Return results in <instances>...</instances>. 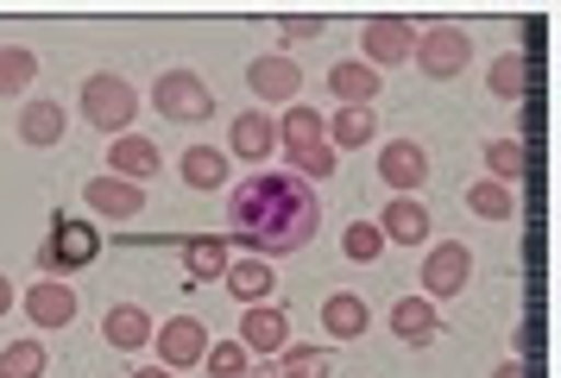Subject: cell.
Returning <instances> with one entry per match:
<instances>
[{
    "label": "cell",
    "mask_w": 561,
    "mask_h": 378,
    "mask_svg": "<svg viewBox=\"0 0 561 378\" xmlns=\"http://www.w3.org/2000/svg\"><path fill=\"white\" fill-rule=\"evenodd\" d=\"M410 64L430 76V82H455V76L473 64V38H467L460 25H430V32H416Z\"/></svg>",
    "instance_id": "cell-5"
},
{
    "label": "cell",
    "mask_w": 561,
    "mask_h": 378,
    "mask_svg": "<svg viewBox=\"0 0 561 378\" xmlns=\"http://www.w3.org/2000/svg\"><path fill=\"white\" fill-rule=\"evenodd\" d=\"M391 334H398L404 347H430L435 334H442L435 302L430 297H398V302H391Z\"/></svg>",
    "instance_id": "cell-18"
},
{
    "label": "cell",
    "mask_w": 561,
    "mask_h": 378,
    "mask_svg": "<svg viewBox=\"0 0 561 378\" xmlns=\"http://www.w3.org/2000/svg\"><path fill=\"white\" fill-rule=\"evenodd\" d=\"M152 353H158L164 373H190V366H203V353H208L203 322H196V316H171L164 328H152Z\"/></svg>",
    "instance_id": "cell-7"
},
{
    "label": "cell",
    "mask_w": 561,
    "mask_h": 378,
    "mask_svg": "<svg viewBox=\"0 0 561 378\" xmlns=\"http://www.w3.org/2000/svg\"><path fill=\"white\" fill-rule=\"evenodd\" d=\"M366 322H373V309H366V297H354V290H334V297L322 302V328H329V341H359Z\"/></svg>",
    "instance_id": "cell-22"
},
{
    "label": "cell",
    "mask_w": 561,
    "mask_h": 378,
    "mask_svg": "<svg viewBox=\"0 0 561 378\" xmlns=\"http://www.w3.org/2000/svg\"><path fill=\"white\" fill-rule=\"evenodd\" d=\"M247 353H265V359H278L290 347V316H284L278 302H253L247 316H240V334H233Z\"/></svg>",
    "instance_id": "cell-10"
},
{
    "label": "cell",
    "mask_w": 561,
    "mask_h": 378,
    "mask_svg": "<svg viewBox=\"0 0 561 378\" xmlns=\"http://www.w3.org/2000/svg\"><path fill=\"white\" fill-rule=\"evenodd\" d=\"M322 139H329V114L322 107H284L278 151H304V146H322Z\"/></svg>",
    "instance_id": "cell-25"
},
{
    "label": "cell",
    "mask_w": 561,
    "mask_h": 378,
    "mask_svg": "<svg viewBox=\"0 0 561 378\" xmlns=\"http://www.w3.org/2000/svg\"><path fill=\"white\" fill-rule=\"evenodd\" d=\"M316 32H322V20H290V25H284V38H290V45H304V38H316Z\"/></svg>",
    "instance_id": "cell-36"
},
{
    "label": "cell",
    "mask_w": 561,
    "mask_h": 378,
    "mask_svg": "<svg viewBox=\"0 0 561 378\" xmlns=\"http://www.w3.org/2000/svg\"><path fill=\"white\" fill-rule=\"evenodd\" d=\"M38 76V57L26 45H0V101H20Z\"/></svg>",
    "instance_id": "cell-27"
},
{
    "label": "cell",
    "mask_w": 561,
    "mask_h": 378,
    "mask_svg": "<svg viewBox=\"0 0 561 378\" xmlns=\"http://www.w3.org/2000/svg\"><path fill=\"white\" fill-rule=\"evenodd\" d=\"M379 233H385V247H423L430 240V208L416 196H391L379 208Z\"/></svg>",
    "instance_id": "cell-15"
},
{
    "label": "cell",
    "mask_w": 561,
    "mask_h": 378,
    "mask_svg": "<svg viewBox=\"0 0 561 378\" xmlns=\"http://www.w3.org/2000/svg\"><path fill=\"white\" fill-rule=\"evenodd\" d=\"M284 158H290V176H304L309 190H316V183H329L334 164H341V151H334L329 139H322V146H304V151H284Z\"/></svg>",
    "instance_id": "cell-29"
},
{
    "label": "cell",
    "mask_w": 561,
    "mask_h": 378,
    "mask_svg": "<svg viewBox=\"0 0 561 378\" xmlns=\"http://www.w3.org/2000/svg\"><path fill=\"white\" fill-rule=\"evenodd\" d=\"M467 208H473L480 221H511V208H517V202H511V183H492V176H480V183L467 190Z\"/></svg>",
    "instance_id": "cell-31"
},
{
    "label": "cell",
    "mask_w": 561,
    "mask_h": 378,
    "mask_svg": "<svg viewBox=\"0 0 561 378\" xmlns=\"http://www.w3.org/2000/svg\"><path fill=\"white\" fill-rule=\"evenodd\" d=\"M272 373H278V378H329L334 373V353L329 347H297V341H290V347L278 353V366H272Z\"/></svg>",
    "instance_id": "cell-28"
},
{
    "label": "cell",
    "mask_w": 561,
    "mask_h": 378,
    "mask_svg": "<svg viewBox=\"0 0 561 378\" xmlns=\"http://www.w3.org/2000/svg\"><path fill=\"white\" fill-rule=\"evenodd\" d=\"M410 45H416V25L410 20H366L359 25V64H373L385 76V64H410Z\"/></svg>",
    "instance_id": "cell-8"
},
{
    "label": "cell",
    "mask_w": 561,
    "mask_h": 378,
    "mask_svg": "<svg viewBox=\"0 0 561 378\" xmlns=\"http://www.w3.org/2000/svg\"><path fill=\"white\" fill-rule=\"evenodd\" d=\"M77 107H82L89 126H102L107 139H121V133H133V121H139V89H133L121 70H95L82 82Z\"/></svg>",
    "instance_id": "cell-3"
},
{
    "label": "cell",
    "mask_w": 561,
    "mask_h": 378,
    "mask_svg": "<svg viewBox=\"0 0 561 378\" xmlns=\"http://www.w3.org/2000/svg\"><path fill=\"white\" fill-rule=\"evenodd\" d=\"M379 176L398 190V196H416V190L430 183V151L416 146V139H385L379 146Z\"/></svg>",
    "instance_id": "cell-9"
},
{
    "label": "cell",
    "mask_w": 561,
    "mask_h": 378,
    "mask_svg": "<svg viewBox=\"0 0 561 378\" xmlns=\"http://www.w3.org/2000/svg\"><path fill=\"white\" fill-rule=\"evenodd\" d=\"M247 89L259 101H297L304 95V64H290V57H253L247 64Z\"/></svg>",
    "instance_id": "cell-13"
},
{
    "label": "cell",
    "mask_w": 561,
    "mask_h": 378,
    "mask_svg": "<svg viewBox=\"0 0 561 378\" xmlns=\"http://www.w3.org/2000/svg\"><path fill=\"white\" fill-rule=\"evenodd\" d=\"M178 171H183L190 190H221V183H228V151L221 146H190L178 158Z\"/></svg>",
    "instance_id": "cell-26"
},
{
    "label": "cell",
    "mask_w": 561,
    "mask_h": 378,
    "mask_svg": "<svg viewBox=\"0 0 561 378\" xmlns=\"http://www.w3.org/2000/svg\"><path fill=\"white\" fill-rule=\"evenodd\" d=\"M492 378H524V359H505V366H499Z\"/></svg>",
    "instance_id": "cell-38"
},
{
    "label": "cell",
    "mask_w": 561,
    "mask_h": 378,
    "mask_svg": "<svg viewBox=\"0 0 561 378\" xmlns=\"http://www.w3.org/2000/svg\"><path fill=\"white\" fill-rule=\"evenodd\" d=\"M158 171H164V158H158V146L146 133H121V139L107 146V176H127V183L146 190V176H158Z\"/></svg>",
    "instance_id": "cell-14"
},
{
    "label": "cell",
    "mask_w": 561,
    "mask_h": 378,
    "mask_svg": "<svg viewBox=\"0 0 561 378\" xmlns=\"http://www.w3.org/2000/svg\"><path fill=\"white\" fill-rule=\"evenodd\" d=\"M152 107L164 114L171 126H203L215 121V95H208V82L196 70H164L152 82Z\"/></svg>",
    "instance_id": "cell-4"
},
{
    "label": "cell",
    "mask_w": 561,
    "mask_h": 378,
    "mask_svg": "<svg viewBox=\"0 0 561 378\" xmlns=\"http://www.w3.org/2000/svg\"><path fill=\"white\" fill-rule=\"evenodd\" d=\"M95 252H102V233H95V221H82V215H51V233L38 240V252H32V265L45 277H64L82 272V265H95Z\"/></svg>",
    "instance_id": "cell-2"
},
{
    "label": "cell",
    "mask_w": 561,
    "mask_h": 378,
    "mask_svg": "<svg viewBox=\"0 0 561 378\" xmlns=\"http://www.w3.org/2000/svg\"><path fill=\"white\" fill-rule=\"evenodd\" d=\"M64 126H70L64 101L38 95V101H26V114H20V139H26L32 151H45V146H57V139H64Z\"/></svg>",
    "instance_id": "cell-21"
},
{
    "label": "cell",
    "mask_w": 561,
    "mask_h": 378,
    "mask_svg": "<svg viewBox=\"0 0 561 378\" xmlns=\"http://www.w3.org/2000/svg\"><path fill=\"white\" fill-rule=\"evenodd\" d=\"M485 82H492V95L499 101H524V89H530V64H524V50H505Z\"/></svg>",
    "instance_id": "cell-30"
},
{
    "label": "cell",
    "mask_w": 561,
    "mask_h": 378,
    "mask_svg": "<svg viewBox=\"0 0 561 378\" xmlns=\"http://www.w3.org/2000/svg\"><path fill=\"white\" fill-rule=\"evenodd\" d=\"M26 316L38 328H70L77 322V290L57 277H38V284H26Z\"/></svg>",
    "instance_id": "cell-17"
},
{
    "label": "cell",
    "mask_w": 561,
    "mask_h": 378,
    "mask_svg": "<svg viewBox=\"0 0 561 378\" xmlns=\"http://www.w3.org/2000/svg\"><path fill=\"white\" fill-rule=\"evenodd\" d=\"M341 252H347L354 265H379V252H385V233H379V221H354L347 233H341Z\"/></svg>",
    "instance_id": "cell-34"
},
{
    "label": "cell",
    "mask_w": 561,
    "mask_h": 378,
    "mask_svg": "<svg viewBox=\"0 0 561 378\" xmlns=\"http://www.w3.org/2000/svg\"><path fill=\"white\" fill-rule=\"evenodd\" d=\"M183 265H190V277H228V265H233L228 233H190L183 240Z\"/></svg>",
    "instance_id": "cell-24"
},
{
    "label": "cell",
    "mask_w": 561,
    "mask_h": 378,
    "mask_svg": "<svg viewBox=\"0 0 561 378\" xmlns=\"http://www.w3.org/2000/svg\"><path fill=\"white\" fill-rule=\"evenodd\" d=\"M316 221H322V202L290 171H253L228 190V227L240 247H253V259H290L316 240Z\"/></svg>",
    "instance_id": "cell-1"
},
{
    "label": "cell",
    "mask_w": 561,
    "mask_h": 378,
    "mask_svg": "<svg viewBox=\"0 0 561 378\" xmlns=\"http://www.w3.org/2000/svg\"><path fill=\"white\" fill-rule=\"evenodd\" d=\"M45 366H51V359H45L38 341H7V347H0V378H45Z\"/></svg>",
    "instance_id": "cell-32"
},
{
    "label": "cell",
    "mask_w": 561,
    "mask_h": 378,
    "mask_svg": "<svg viewBox=\"0 0 561 378\" xmlns=\"http://www.w3.org/2000/svg\"><path fill=\"white\" fill-rule=\"evenodd\" d=\"M272 290H278V265H272V259H233L228 265V297L233 302L253 309V302H265Z\"/></svg>",
    "instance_id": "cell-20"
},
{
    "label": "cell",
    "mask_w": 561,
    "mask_h": 378,
    "mask_svg": "<svg viewBox=\"0 0 561 378\" xmlns=\"http://www.w3.org/2000/svg\"><path fill=\"white\" fill-rule=\"evenodd\" d=\"M133 378H178V373H164V366H139Z\"/></svg>",
    "instance_id": "cell-39"
},
{
    "label": "cell",
    "mask_w": 561,
    "mask_h": 378,
    "mask_svg": "<svg viewBox=\"0 0 561 378\" xmlns=\"http://www.w3.org/2000/svg\"><path fill=\"white\" fill-rule=\"evenodd\" d=\"M228 151L240 158V164H265V158L278 151V114H233Z\"/></svg>",
    "instance_id": "cell-12"
},
{
    "label": "cell",
    "mask_w": 561,
    "mask_h": 378,
    "mask_svg": "<svg viewBox=\"0 0 561 378\" xmlns=\"http://www.w3.org/2000/svg\"><path fill=\"white\" fill-rule=\"evenodd\" d=\"M13 302H20V290H13V277L0 272V316H13Z\"/></svg>",
    "instance_id": "cell-37"
},
{
    "label": "cell",
    "mask_w": 561,
    "mask_h": 378,
    "mask_svg": "<svg viewBox=\"0 0 561 378\" xmlns=\"http://www.w3.org/2000/svg\"><path fill=\"white\" fill-rule=\"evenodd\" d=\"M102 341L107 347H121V353L152 347V316H146L139 302H114V309L102 316Z\"/></svg>",
    "instance_id": "cell-19"
},
{
    "label": "cell",
    "mask_w": 561,
    "mask_h": 378,
    "mask_svg": "<svg viewBox=\"0 0 561 378\" xmlns=\"http://www.w3.org/2000/svg\"><path fill=\"white\" fill-rule=\"evenodd\" d=\"M82 202H89L95 215H107V221H133V215H146V190L127 183V176H89V183H82Z\"/></svg>",
    "instance_id": "cell-11"
},
{
    "label": "cell",
    "mask_w": 561,
    "mask_h": 378,
    "mask_svg": "<svg viewBox=\"0 0 561 378\" xmlns=\"http://www.w3.org/2000/svg\"><path fill=\"white\" fill-rule=\"evenodd\" d=\"M467 284H473V252L460 247V240H435L430 259H423V297L448 302V297H460Z\"/></svg>",
    "instance_id": "cell-6"
},
{
    "label": "cell",
    "mask_w": 561,
    "mask_h": 378,
    "mask_svg": "<svg viewBox=\"0 0 561 378\" xmlns=\"http://www.w3.org/2000/svg\"><path fill=\"white\" fill-rule=\"evenodd\" d=\"M247 378H278V373H272V366H265V373H247Z\"/></svg>",
    "instance_id": "cell-40"
},
{
    "label": "cell",
    "mask_w": 561,
    "mask_h": 378,
    "mask_svg": "<svg viewBox=\"0 0 561 378\" xmlns=\"http://www.w3.org/2000/svg\"><path fill=\"white\" fill-rule=\"evenodd\" d=\"M203 373L208 378H247V373H253V353L240 347V341H208Z\"/></svg>",
    "instance_id": "cell-33"
},
{
    "label": "cell",
    "mask_w": 561,
    "mask_h": 378,
    "mask_svg": "<svg viewBox=\"0 0 561 378\" xmlns=\"http://www.w3.org/2000/svg\"><path fill=\"white\" fill-rule=\"evenodd\" d=\"M485 171H492V183H511L524 171V139H492L485 146Z\"/></svg>",
    "instance_id": "cell-35"
},
{
    "label": "cell",
    "mask_w": 561,
    "mask_h": 378,
    "mask_svg": "<svg viewBox=\"0 0 561 378\" xmlns=\"http://www.w3.org/2000/svg\"><path fill=\"white\" fill-rule=\"evenodd\" d=\"M373 133H379V107H334L329 114V146L334 151L373 146Z\"/></svg>",
    "instance_id": "cell-23"
},
{
    "label": "cell",
    "mask_w": 561,
    "mask_h": 378,
    "mask_svg": "<svg viewBox=\"0 0 561 378\" xmlns=\"http://www.w3.org/2000/svg\"><path fill=\"white\" fill-rule=\"evenodd\" d=\"M329 95L341 101V107H379V95H385V76L373 70V64H359V57H347V64H334V70H329Z\"/></svg>",
    "instance_id": "cell-16"
}]
</instances>
